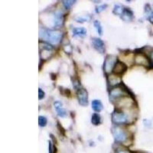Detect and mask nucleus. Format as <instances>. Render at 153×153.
<instances>
[{"label":"nucleus","instance_id":"f257e3e1","mask_svg":"<svg viewBox=\"0 0 153 153\" xmlns=\"http://www.w3.org/2000/svg\"><path fill=\"white\" fill-rule=\"evenodd\" d=\"M62 32L59 30L40 29V37L52 44H57L62 38Z\"/></svg>","mask_w":153,"mask_h":153},{"label":"nucleus","instance_id":"f03ea898","mask_svg":"<svg viewBox=\"0 0 153 153\" xmlns=\"http://www.w3.org/2000/svg\"><path fill=\"white\" fill-rule=\"evenodd\" d=\"M112 120L116 125H122L128 122V116L121 111L115 110L112 114Z\"/></svg>","mask_w":153,"mask_h":153},{"label":"nucleus","instance_id":"7ed1b4c3","mask_svg":"<svg viewBox=\"0 0 153 153\" xmlns=\"http://www.w3.org/2000/svg\"><path fill=\"white\" fill-rule=\"evenodd\" d=\"M113 135L115 140L118 143H125L127 140V133L119 126H116L113 128Z\"/></svg>","mask_w":153,"mask_h":153},{"label":"nucleus","instance_id":"20e7f679","mask_svg":"<svg viewBox=\"0 0 153 153\" xmlns=\"http://www.w3.org/2000/svg\"><path fill=\"white\" fill-rule=\"evenodd\" d=\"M118 59L116 56L113 55H109L106 57L104 61V65H103V68L106 73H110L111 71H113V68H114L115 64L117 62Z\"/></svg>","mask_w":153,"mask_h":153},{"label":"nucleus","instance_id":"39448f33","mask_svg":"<svg viewBox=\"0 0 153 153\" xmlns=\"http://www.w3.org/2000/svg\"><path fill=\"white\" fill-rule=\"evenodd\" d=\"M77 99L80 105L83 106H86L88 105V93L85 89L81 88L77 90L76 93Z\"/></svg>","mask_w":153,"mask_h":153},{"label":"nucleus","instance_id":"423d86ee","mask_svg":"<svg viewBox=\"0 0 153 153\" xmlns=\"http://www.w3.org/2000/svg\"><path fill=\"white\" fill-rule=\"evenodd\" d=\"M127 94L128 91H125V89H123L120 87H117L111 90L110 92V96L113 99H118L123 96L124 95H126Z\"/></svg>","mask_w":153,"mask_h":153},{"label":"nucleus","instance_id":"0eeeda50","mask_svg":"<svg viewBox=\"0 0 153 153\" xmlns=\"http://www.w3.org/2000/svg\"><path fill=\"white\" fill-rule=\"evenodd\" d=\"M92 43L94 45V48L97 50L100 53L103 54L105 52V44L100 38H92Z\"/></svg>","mask_w":153,"mask_h":153},{"label":"nucleus","instance_id":"6e6552de","mask_svg":"<svg viewBox=\"0 0 153 153\" xmlns=\"http://www.w3.org/2000/svg\"><path fill=\"white\" fill-rule=\"evenodd\" d=\"M126 70H127V66L123 62L117 61V62L115 64L114 68H113V71L116 74H122Z\"/></svg>","mask_w":153,"mask_h":153},{"label":"nucleus","instance_id":"1a4fd4ad","mask_svg":"<svg viewBox=\"0 0 153 153\" xmlns=\"http://www.w3.org/2000/svg\"><path fill=\"white\" fill-rule=\"evenodd\" d=\"M64 23V15L61 13H56L54 15L53 19V26L54 27H61Z\"/></svg>","mask_w":153,"mask_h":153},{"label":"nucleus","instance_id":"9d476101","mask_svg":"<svg viewBox=\"0 0 153 153\" xmlns=\"http://www.w3.org/2000/svg\"><path fill=\"white\" fill-rule=\"evenodd\" d=\"M135 63L139 65H149L150 62L149 60L148 59V57H145L143 54H138L135 57Z\"/></svg>","mask_w":153,"mask_h":153},{"label":"nucleus","instance_id":"9b49d317","mask_svg":"<svg viewBox=\"0 0 153 153\" xmlns=\"http://www.w3.org/2000/svg\"><path fill=\"white\" fill-rule=\"evenodd\" d=\"M121 18L125 21H130L133 19V12L130 9L124 8L123 12L122 14Z\"/></svg>","mask_w":153,"mask_h":153},{"label":"nucleus","instance_id":"f8f14e48","mask_svg":"<svg viewBox=\"0 0 153 153\" xmlns=\"http://www.w3.org/2000/svg\"><path fill=\"white\" fill-rule=\"evenodd\" d=\"M92 109L94 110L95 112H97V113H100L103 110V105L102 102L100 101V100H94L92 101L91 103Z\"/></svg>","mask_w":153,"mask_h":153},{"label":"nucleus","instance_id":"ddd939ff","mask_svg":"<svg viewBox=\"0 0 153 153\" xmlns=\"http://www.w3.org/2000/svg\"><path fill=\"white\" fill-rule=\"evenodd\" d=\"M72 32L74 36H78L81 38L87 36V29L84 28H74Z\"/></svg>","mask_w":153,"mask_h":153},{"label":"nucleus","instance_id":"4468645a","mask_svg":"<svg viewBox=\"0 0 153 153\" xmlns=\"http://www.w3.org/2000/svg\"><path fill=\"white\" fill-rule=\"evenodd\" d=\"M108 81L109 83L111 86L119 85V84H120L122 83L120 78L118 76H116V75H110L108 77Z\"/></svg>","mask_w":153,"mask_h":153},{"label":"nucleus","instance_id":"2eb2a0df","mask_svg":"<svg viewBox=\"0 0 153 153\" xmlns=\"http://www.w3.org/2000/svg\"><path fill=\"white\" fill-rule=\"evenodd\" d=\"M91 123L94 125H98L101 123V117L98 113H94L91 117Z\"/></svg>","mask_w":153,"mask_h":153},{"label":"nucleus","instance_id":"dca6fc26","mask_svg":"<svg viewBox=\"0 0 153 153\" xmlns=\"http://www.w3.org/2000/svg\"><path fill=\"white\" fill-rule=\"evenodd\" d=\"M94 27H95L96 30V32L100 35H102L103 34V27L102 25L100 23V21H98V20H95L94 22Z\"/></svg>","mask_w":153,"mask_h":153},{"label":"nucleus","instance_id":"f3484780","mask_svg":"<svg viewBox=\"0 0 153 153\" xmlns=\"http://www.w3.org/2000/svg\"><path fill=\"white\" fill-rule=\"evenodd\" d=\"M124 8L121 6L120 5H115L114 8H113V13L115 15H122L123 12Z\"/></svg>","mask_w":153,"mask_h":153},{"label":"nucleus","instance_id":"a211bd4d","mask_svg":"<svg viewBox=\"0 0 153 153\" xmlns=\"http://www.w3.org/2000/svg\"><path fill=\"white\" fill-rule=\"evenodd\" d=\"M48 123V120L47 118L45 116H40L38 117V125L41 127H45L46 126Z\"/></svg>","mask_w":153,"mask_h":153},{"label":"nucleus","instance_id":"6ab92c4d","mask_svg":"<svg viewBox=\"0 0 153 153\" xmlns=\"http://www.w3.org/2000/svg\"><path fill=\"white\" fill-rule=\"evenodd\" d=\"M63 4H64V7L66 9H70L71 7L74 5L76 1H72V0H68V1H63Z\"/></svg>","mask_w":153,"mask_h":153},{"label":"nucleus","instance_id":"aec40b11","mask_svg":"<svg viewBox=\"0 0 153 153\" xmlns=\"http://www.w3.org/2000/svg\"><path fill=\"white\" fill-rule=\"evenodd\" d=\"M56 111H57V115H58L60 117H62V118H63V117H65L67 116V111L65 110V109H64L63 107L57 109Z\"/></svg>","mask_w":153,"mask_h":153},{"label":"nucleus","instance_id":"412c9836","mask_svg":"<svg viewBox=\"0 0 153 153\" xmlns=\"http://www.w3.org/2000/svg\"><path fill=\"white\" fill-rule=\"evenodd\" d=\"M107 7H108V6L106 4H103V5H100V6H98L96 7V9H95L96 12V13L102 12L103 11H104Z\"/></svg>","mask_w":153,"mask_h":153},{"label":"nucleus","instance_id":"4be33fe9","mask_svg":"<svg viewBox=\"0 0 153 153\" xmlns=\"http://www.w3.org/2000/svg\"><path fill=\"white\" fill-rule=\"evenodd\" d=\"M90 18L89 17V16H87V15H86V16H80V17H77L75 19V20H76L77 22H85V21H90Z\"/></svg>","mask_w":153,"mask_h":153},{"label":"nucleus","instance_id":"5701e85b","mask_svg":"<svg viewBox=\"0 0 153 153\" xmlns=\"http://www.w3.org/2000/svg\"><path fill=\"white\" fill-rule=\"evenodd\" d=\"M45 93L41 88H39V90H38V99L39 100H42L43 98H45Z\"/></svg>","mask_w":153,"mask_h":153},{"label":"nucleus","instance_id":"b1692460","mask_svg":"<svg viewBox=\"0 0 153 153\" xmlns=\"http://www.w3.org/2000/svg\"><path fill=\"white\" fill-rule=\"evenodd\" d=\"M54 106L55 110H57V109L63 107V103L61 101H55V102L54 103Z\"/></svg>","mask_w":153,"mask_h":153},{"label":"nucleus","instance_id":"393cba45","mask_svg":"<svg viewBox=\"0 0 153 153\" xmlns=\"http://www.w3.org/2000/svg\"><path fill=\"white\" fill-rule=\"evenodd\" d=\"M148 20H149L151 23H153V12L149 13V16H148Z\"/></svg>","mask_w":153,"mask_h":153},{"label":"nucleus","instance_id":"a878e982","mask_svg":"<svg viewBox=\"0 0 153 153\" xmlns=\"http://www.w3.org/2000/svg\"><path fill=\"white\" fill-rule=\"evenodd\" d=\"M52 143H51V141L48 142V152L49 153H53V150H52Z\"/></svg>","mask_w":153,"mask_h":153},{"label":"nucleus","instance_id":"bb28decb","mask_svg":"<svg viewBox=\"0 0 153 153\" xmlns=\"http://www.w3.org/2000/svg\"><path fill=\"white\" fill-rule=\"evenodd\" d=\"M144 124L146 125V126H149V125H152V123H151V121H149V119H145Z\"/></svg>","mask_w":153,"mask_h":153},{"label":"nucleus","instance_id":"cd10ccee","mask_svg":"<svg viewBox=\"0 0 153 153\" xmlns=\"http://www.w3.org/2000/svg\"><path fill=\"white\" fill-rule=\"evenodd\" d=\"M117 153H129V152L125 151V150H120V151H119Z\"/></svg>","mask_w":153,"mask_h":153}]
</instances>
